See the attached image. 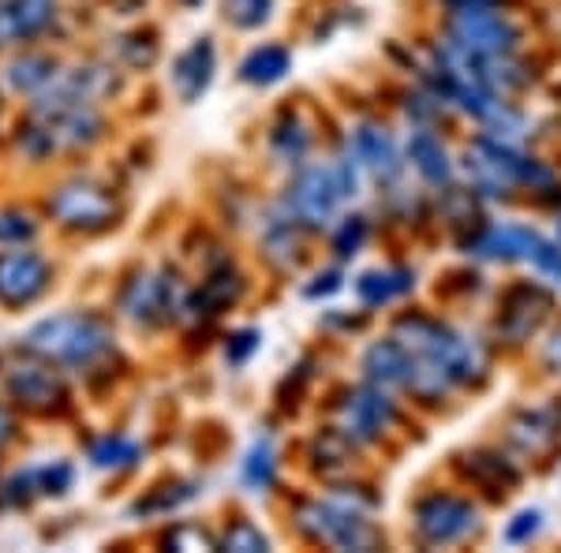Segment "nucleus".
Instances as JSON below:
<instances>
[{
    "instance_id": "17",
    "label": "nucleus",
    "mask_w": 561,
    "mask_h": 553,
    "mask_svg": "<svg viewBox=\"0 0 561 553\" xmlns=\"http://www.w3.org/2000/svg\"><path fill=\"white\" fill-rule=\"evenodd\" d=\"M240 296H243V280H240L237 269H217V274L206 277L203 288L187 299L184 311H195L198 319H214V314L229 311Z\"/></svg>"
},
{
    "instance_id": "30",
    "label": "nucleus",
    "mask_w": 561,
    "mask_h": 553,
    "mask_svg": "<svg viewBox=\"0 0 561 553\" xmlns=\"http://www.w3.org/2000/svg\"><path fill=\"white\" fill-rule=\"evenodd\" d=\"M274 475H277V452H274V441H255V449L248 452L243 460V483L251 489H266L274 486Z\"/></svg>"
},
{
    "instance_id": "18",
    "label": "nucleus",
    "mask_w": 561,
    "mask_h": 553,
    "mask_svg": "<svg viewBox=\"0 0 561 553\" xmlns=\"http://www.w3.org/2000/svg\"><path fill=\"white\" fill-rule=\"evenodd\" d=\"M352 153H356L359 165H367L378 180H393L397 172H401V161H397L393 139H389L386 131L370 128V124L356 128V135H352Z\"/></svg>"
},
{
    "instance_id": "6",
    "label": "nucleus",
    "mask_w": 561,
    "mask_h": 553,
    "mask_svg": "<svg viewBox=\"0 0 561 553\" xmlns=\"http://www.w3.org/2000/svg\"><path fill=\"white\" fill-rule=\"evenodd\" d=\"M300 531L314 542H330L337 550H375L382 542L370 523L348 505H322V502H307L300 505V516H296Z\"/></svg>"
},
{
    "instance_id": "14",
    "label": "nucleus",
    "mask_w": 561,
    "mask_h": 553,
    "mask_svg": "<svg viewBox=\"0 0 561 553\" xmlns=\"http://www.w3.org/2000/svg\"><path fill=\"white\" fill-rule=\"evenodd\" d=\"M547 311H550V296L531 285H520V288H513L510 299H505V314H502V322H497V330H502L513 344H520L539 330L542 319H547Z\"/></svg>"
},
{
    "instance_id": "32",
    "label": "nucleus",
    "mask_w": 561,
    "mask_h": 553,
    "mask_svg": "<svg viewBox=\"0 0 561 553\" xmlns=\"http://www.w3.org/2000/svg\"><path fill=\"white\" fill-rule=\"evenodd\" d=\"M34 497H42L38 494V475H34V468L15 471V475L8 479L4 486H0V502L12 505V509H23V505H31Z\"/></svg>"
},
{
    "instance_id": "9",
    "label": "nucleus",
    "mask_w": 561,
    "mask_h": 553,
    "mask_svg": "<svg viewBox=\"0 0 561 553\" xmlns=\"http://www.w3.org/2000/svg\"><path fill=\"white\" fill-rule=\"evenodd\" d=\"M341 198L345 195H341L333 165H307L296 172V180L288 184L285 210L300 224H307V229H319V224H325L333 217Z\"/></svg>"
},
{
    "instance_id": "42",
    "label": "nucleus",
    "mask_w": 561,
    "mask_h": 553,
    "mask_svg": "<svg viewBox=\"0 0 561 553\" xmlns=\"http://www.w3.org/2000/svg\"><path fill=\"white\" fill-rule=\"evenodd\" d=\"M547 362L554 367V375H561V333L554 341H550V348H547Z\"/></svg>"
},
{
    "instance_id": "21",
    "label": "nucleus",
    "mask_w": 561,
    "mask_h": 553,
    "mask_svg": "<svg viewBox=\"0 0 561 553\" xmlns=\"http://www.w3.org/2000/svg\"><path fill=\"white\" fill-rule=\"evenodd\" d=\"M364 367H367L370 382H378V385H404L409 382V352H404V344L397 337L375 344V348L367 352Z\"/></svg>"
},
{
    "instance_id": "44",
    "label": "nucleus",
    "mask_w": 561,
    "mask_h": 553,
    "mask_svg": "<svg viewBox=\"0 0 561 553\" xmlns=\"http://www.w3.org/2000/svg\"><path fill=\"white\" fill-rule=\"evenodd\" d=\"M0 4H4V0H0Z\"/></svg>"
},
{
    "instance_id": "1",
    "label": "nucleus",
    "mask_w": 561,
    "mask_h": 553,
    "mask_svg": "<svg viewBox=\"0 0 561 553\" xmlns=\"http://www.w3.org/2000/svg\"><path fill=\"white\" fill-rule=\"evenodd\" d=\"M20 348L60 370H90L116 352V333L94 311H65L34 322Z\"/></svg>"
},
{
    "instance_id": "20",
    "label": "nucleus",
    "mask_w": 561,
    "mask_h": 553,
    "mask_svg": "<svg viewBox=\"0 0 561 553\" xmlns=\"http://www.w3.org/2000/svg\"><path fill=\"white\" fill-rule=\"evenodd\" d=\"M542 235L520 224H505V229H491L476 240V255L494 258V262H513V258H531V251L539 247Z\"/></svg>"
},
{
    "instance_id": "19",
    "label": "nucleus",
    "mask_w": 561,
    "mask_h": 553,
    "mask_svg": "<svg viewBox=\"0 0 561 553\" xmlns=\"http://www.w3.org/2000/svg\"><path fill=\"white\" fill-rule=\"evenodd\" d=\"M57 76H60L57 57H49V53H23V57H15L12 65H8V90L23 97H34Z\"/></svg>"
},
{
    "instance_id": "39",
    "label": "nucleus",
    "mask_w": 561,
    "mask_h": 553,
    "mask_svg": "<svg viewBox=\"0 0 561 553\" xmlns=\"http://www.w3.org/2000/svg\"><path fill=\"white\" fill-rule=\"evenodd\" d=\"M536 531H539V512H520L517 523H510L505 539H510V542H524V539H531Z\"/></svg>"
},
{
    "instance_id": "4",
    "label": "nucleus",
    "mask_w": 561,
    "mask_h": 553,
    "mask_svg": "<svg viewBox=\"0 0 561 553\" xmlns=\"http://www.w3.org/2000/svg\"><path fill=\"white\" fill-rule=\"evenodd\" d=\"M4 393L8 401L15 407L31 415H60L68 412L71 404V393H68V382L60 375V367L45 359H23V362H12L4 370Z\"/></svg>"
},
{
    "instance_id": "24",
    "label": "nucleus",
    "mask_w": 561,
    "mask_h": 553,
    "mask_svg": "<svg viewBox=\"0 0 561 553\" xmlns=\"http://www.w3.org/2000/svg\"><path fill=\"white\" fill-rule=\"evenodd\" d=\"M412 288V274L409 269H386V274H364L356 280V296L364 299L367 307H382L389 299L404 296Z\"/></svg>"
},
{
    "instance_id": "37",
    "label": "nucleus",
    "mask_w": 561,
    "mask_h": 553,
    "mask_svg": "<svg viewBox=\"0 0 561 553\" xmlns=\"http://www.w3.org/2000/svg\"><path fill=\"white\" fill-rule=\"evenodd\" d=\"M528 262H536L539 274H547V277L561 280V247H554L550 240H539V247L531 251V258H528Z\"/></svg>"
},
{
    "instance_id": "3",
    "label": "nucleus",
    "mask_w": 561,
    "mask_h": 553,
    "mask_svg": "<svg viewBox=\"0 0 561 553\" xmlns=\"http://www.w3.org/2000/svg\"><path fill=\"white\" fill-rule=\"evenodd\" d=\"M45 214L65 232L98 235L121 221V203H116L113 187L98 184L90 176H76L53 187L49 198H45Z\"/></svg>"
},
{
    "instance_id": "31",
    "label": "nucleus",
    "mask_w": 561,
    "mask_h": 553,
    "mask_svg": "<svg viewBox=\"0 0 561 553\" xmlns=\"http://www.w3.org/2000/svg\"><path fill=\"white\" fill-rule=\"evenodd\" d=\"M34 475H38V494L42 497H65L71 489V483H76V468H71L68 460H53V464L34 468Z\"/></svg>"
},
{
    "instance_id": "40",
    "label": "nucleus",
    "mask_w": 561,
    "mask_h": 553,
    "mask_svg": "<svg viewBox=\"0 0 561 553\" xmlns=\"http://www.w3.org/2000/svg\"><path fill=\"white\" fill-rule=\"evenodd\" d=\"M15 434H20V426H15L12 407H8L4 401H0V452H4L8 446H12V441H15Z\"/></svg>"
},
{
    "instance_id": "36",
    "label": "nucleus",
    "mask_w": 561,
    "mask_h": 553,
    "mask_svg": "<svg viewBox=\"0 0 561 553\" xmlns=\"http://www.w3.org/2000/svg\"><path fill=\"white\" fill-rule=\"evenodd\" d=\"M364 235H367V221H364V217H348V221L341 224V232L333 235V251H337V255H352V251L364 243Z\"/></svg>"
},
{
    "instance_id": "25",
    "label": "nucleus",
    "mask_w": 561,
    "mask_h": 553,
    "mask_svg": "<svg viewBox=\"0 0 561 553\" xmlns=\"http://www.w3.org/2000/svg\"><path fill=\"white\" fill-rule=\"evenodd\" d=\"M270 147H274L277 161H285V165H300L307 147H311V135L296 116H285V120L277 124L274 135H270Z\"/></svg>"
},
{
    "instance_id": "27",
    "label": "nucleus",
    "mask_w": 561,
    "mask_h": 553,
    "mask_svg": "<svg viewBox=\"0 0 561 553\" xmlns=\"http://www.w3.org/2000/svg\"><path fill=\"white\" fill-rule=\"evenodd\" d=\"M465 471L476 479V483H483L491 489H505V486L517 483V468H510L502 457H494V452H476V457H468Z\"/></svg>"
},
{
    "instance_id": "35",
    "label": "nucleus",
    "mask_w": 561,
    "mask_h": 553,
    "mask_svg": "<svg viewBox=\"0 0 561 553\" xmlns=\"http://www.w3.org/2000/svg\"><path fill=\"white\" fill-rule=\"evenodd\" d=\"M165 546H173V550H217V539L210 531L195 528V523H180V528H173L165 534Z\"/></svg>"
},
{
    "instance_id": "34",
    "label": "nucleus",
    "mask_w": 561,
    "mask_h": 553,
    "mask_svg": "<svg viewBox=\"0 0 561 553\" xmlns=\"http://www.w3.org/2000/svg\"><path fill=\"white\" fill-rule=\"evenodd\" d=\"M270 8H274V0H229V23H237L240 31H251V26H262L270 20Z\"/></svg>"
},
{
    "instance_id": "16",
    "label": "nucleus",
    "mask_w": 561,
    "mask_h": 553,
    "mask_svg": "<svg viewBox=\"0 0 561 553\" xmlns=\"http://www.w3.org/2000/svg\"><path fill=\"white\" fill-rule=\"evenodd\" d=\"M558 430H561L558 412H547V407H539V412H520L517 419H513L510 441L520 452H528V457H542V452L554 449Z\"/></svg>"
},
{
    "instance_id": "23",
    "label": "nucleus",
    "mask_w": 561,
    "mask_h": 553,
    "mask_svg": "<svg viewBox=\"0 0 561 553\" xmlns=\"http://www.w3.org/2000/svg\"><path fill=\"white\" fill-rule=\"evenodd\" d=\"M288 68H293L288 49H280V45H262V49H255L240 65V79L255 87H270V83H277V79H285Z\"/></svg>"
},
{
    "instance_id": "15",
    "label": "nucleus",
    "mask_w": 561,
    "mask_h": 553,
    "mask_svg": "<svg viewBox=\"0 0 561 553\" xmlns=\"http://www.w3.org/2000/svg\"><path fill=\"white\" fill-rule=\"evenodd\" d=\"M214 65H217V57H214V42L210 38L195 42L192 49L180 53L176 65H173L176 94L184 97V102H195V97H203L206 87H210V79H214Z\"/></svg>"
},
{
    "instance_id": "33",
    "label": "nucleus",
    "mask_w": 561,
    "mask_h": 553,
    "mask_svg": "<svg viewBox=\"0 0 561 553\" xmlns=\"http://www.w3.org/2000/svg\"><path fill=\"white\" fill-rule=\"evenodd\" d=\"M221 546L225 550H237V553H262V550H270V539L251 520H237L229 528V534H225Z\"/></svg>"
},
{
    "instance_id": "38",
    "label": "nucleus",
    "mask_w": 561,
    "mask_h": 553,
    "mask_svg": "<svg viewBox=\"0 0 561 553\" xmlns=\"http://www.w3.org/2000/svg\"><path fill=\"white\" fill-rule=\"evenodd\" d=\"M255 348H259V333L240 330L237 337H229V344H225V356H229V362H248L255 356Z\"/></svg>"
},
{
    "instance_id": "10",
    "label": "nucleus",
    "mask_w": 561,
    "mask_h": 553,
    "mask_svg": "<svg viewBox=\"0 0 561 553\" xmlns=\"http://www.w3.org/2000/svg\"><path fill=\"white\" fill-rule=\"evenodd\" d=\"M454 45L479 57H494V53H510L517 45V26L502 20L497 12L486 8H465L454 20Z\"/></svg>"
},
{
    "instance_id": "29",
    "label": "nucleus",
    "mask_w": 561,
    "mask_h": 553,
    "mask_svg": "<svg viewBox=\"0 0 561 553\" xmlns=\"http://www.w3.org/2000/svg\"><path fill=\"white\" fill-rule=\"evenodd\" d=\"M34 240H38V221H34V214L20 210V206L0 210V247H31Z\"/></svg>"
},
{
    "instance_id": "28",
    "label": "nucleus",
    "mask_w": 561,
    "mask_h": 553,
    "mask_svg": "<svg viewBox=\"0 0 561 553\" xmlns=\"http://www.w3.org/2000/svg\"><path fill=\"white\" fill-rule=\"evenodd\" d=\"M192 497H195V486H187V483L158 486V489H150L147 497H139V502L131 505V516H165V512L180 509L184 502H192Z\"/></svg>"
},
{
    "instance_id": "26",
    "label": "nucleus",
    "mask_w": 561,
    "mask_h": 553,
    "mask_svg": "<svg viewBox=\"0 0 561 553\" xmlns=\"http://www.w3.org/2000/svg\"><path fill=\"white\" fill-rule=\"evenodd\" d=\"M409 158L431 184H446L449 180V158H446V150H442V142L431 139V135H415L409 142Z\"/></svg>"
},
{
    "instance_id": "7",
    "label": "nucleus",
    "mask_w": 561,
    "mask_h": 553,
    "mask_svg": "<svg viewBox=\"0 0 561 553\" xmlns=\"http://www.w3.org/2000/svg\"><path fill=\"white\" fill-rule=\"evenodd\" d=\"M187 296L180 288L176 274H139L124 285L121 292V311L128 314L135 325H161L176 319L184 311Z\"/></svg>"
},
{
    "instance_id": "11",
    "label": "nucleus",
    "mask_w": 561,
    "mask_h": 553,
    "mask_svg": "<svg viewBox=\"0 0 561 553\" xmlns=\"http://www.w3.org/2000/svg\"><path fill=\"white\" fill-rule=\"evenodd\" d=\"M476 523H479L476 509L468 502H457V497H427L415 509V528H420L423 542H431V546L460 542L465 534L476 531Z\"/></svg>"
},
{
    "instance_id": "5",
    "label": "nucleus",
    "mask_w": 561,
    "mask_h": 553,
    "mask_svg": "<svg viewBox=\"0 0 561 553\" xmlns=\"http://www.w3.org/2000/svg\"><path fill=\"white\" fill-rule=\"evenodd\" d=\"M468 172L486 195H505L517 184H531V187H550V172L539 169L536 161L517 158L510 147H497L491 139H479L472 150H468Z\"/></svg>"
},
{
    "instance_id": "22",
    "label": "nucleus",
    "mask_w": 561,
    "mask_h": 553,
    "mask_svg": "<svg viewBox=\"0 0 561 553\" xmlns=\"http://www.w3.org/2000/svg\"><path fill=\"white\" fill-rule=\"evenodd\" d=\"M87 460L98 471H128V468H135L142 460V446L121 438V434H105V438L90 441Z\"/></svg>"
},
{
    "instance_id": "12",
    "label": "nucleus",
    "mask_w": 561,
    "mask_h": 553,
    "mask_svg": "<svg viewBox=\"0 0 561 553\" xmlns=\"http://www.w3.org/2000/svg\"><path fill=\"white\" fill-rule=\"evenodd\" d=\"M337 423L348 441H375L393 423V404L378 389H356L337 407Z\"/></svg>"
},
{
    "instance_id": "2",
    "label": "nucleus",
    "mask_w": 561,
    "mask_h": 553,
    "mask_svg": "<svg viewBox=\"0 0 561 553\" xmlns=\"http://www.w3.org/2000/svg\"><path fill=\"white\" fill-rule=\"evenodd\" d=\"M397 341L404 344V348L412 352V356L434 362V367L442 370V375L449 378V382H472V378L483 375V352L476 348L472 341L457 337L454 330H446V325L431 322V319H401L397 322Z\"/></svg>"
},
{
    "instance_id": "41",
    "label": "nucleus",
    "mask_w": 561,
    "mask_h": 553,
    "mask_svg": "<svg viewBox=\"0 0 561 553\" xmlns=\"http://www.w3.org/2000/svg\"><path fill=\"white\" fill-rule=\"evenodd\" d=\"M337 288H341V277L337 274H322L319 277V285H311V288H307V296H330V292H337Z\"/></svg>"
},
{
    "instance_id": "13",
    "label": "nucleus",
    "mask_w": 561,
    "mask_h": 553,
    "mask_svg": "<svg viewBox=\"0 0 561 553\" xmlns=\"http://www.w3.org/2000/svg\"><path fill=\"white\" fill-rule=\"evenodd\" d=\"M57 23V0H4L0 4V49L42 38Z\"/></svg>"
},
{
    "instance_id": "43",
    "label": "nucleus",
    "mask_w": 561,
    "mask_h": 553,
    "mask_svg": "<svg viewBox=\"0 0 561 553\" xmlns=\"http://www.w3.org/2000/svg\"><path fill=\"white\" fill-rule=\"evenodd\" d=\"M454 4H460V8H483L486 0H454Z\"/></svg>"
},
{
    "instance_id": "8",
    "label": "nucleus",
    "mask_w": 561,
    "mask_h": 553,
    "mask_svg": "<svg viewBox=\"0 0 561 553\" xmlns=\"http://www.w3.org/2000/svg\"><path fill=\"white\" fill-rule=\"evenodd\" d=\"M49 288H53L49 258L31 247L0 251V307L23 311V307L38 303Z\"/></svg>"
}]
</instances>
